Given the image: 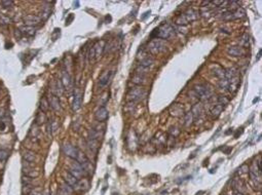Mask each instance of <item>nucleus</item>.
Masks as SVG:
<instances>
[{"instance_id":"f257e3e1","label":"nucleus","mask_w":262,"mask_h":195,"mask_svg":"<svg viewBox=\"0 0 262 195\" xmlns=\"http://www.w3.org/2000/svg\"><path fill=\"white\" fill-rule=\"evenodd\" d=\"M148 50L152 54H159L162 53H165L166 50V42L162 39H153L148 43Z\"/></svg>"},{"instance_id":"f03ea898","label":"nucleus","mask_w":262,"mask_h":195,"mask_svg":"<svg viewBox=\"0 0 262 195\" xmlns=\"http://www.w3.org/2000/svg\"><path fill=\"white\" fill-rule=\"evenodd\" d=\"M199 13L196 10H187L186 13L181 14L180 17H178V19L176 20V24L178 25H187L189 22H192V21H195L199 19Z\"/></svg>"},{"instance_id":"7ed1b4c3","label":"nucleus","mask_w":262,"mask_h":195,"mask_svg":"<svg viewBox=\"0 0 262 195\" xmlns=\"http://www.w3.org/2000/svg\"><path fill=\"white\" fill-rule=\"evenodd\" d=\"M145 96H146V91H145L144 88L141 86H136L129 90L128 100L132 102H137V101H140L142 99H144Z\"/></svg>"},{"instance_id":"20e7f679","label":"nucleus","mask_w":262,"mask_h":195,"mask_svg":"<svg viewBox=\"0 0 262 195\" xmlns=\"http://www.w3.org/2000/svg\"><path fill=\"white\" fill-rule=\"evenodd\" d=\"M156 33V38H162V39H168L174 34V29L172 28L169 24H163L159 27L158 29L154 30Z\"/></svg>"},{"instance_id":"39448f33","label":"nucleus","mask_w":262,"mask_h":195,"mask_svg":"<svg viewBox=\"0 0 262 195\" xmlns=\"http://www.w3.org/2000/svg\"><path fill=\"white\" fill-rule=\"evenodd\" d=\"M146 69L145 67L140 66L139 68L136 69V72L134 76L132 77V81L134 82L135 84L137 85H141L144 84L146 82Z\"/></svg>"},{"instance_id":"423d86ee","label":"nucleus","mask_w":262,"mask_h":195,"mask_svg":"<svg viewBox=\"0 0 262 195\" xmlns=\"http://www.w3.org/2000/svg\"><path fill=\"white\" fill-rule=\"evenodd\" d=\"M194 91H195L196 96L199 99L203 100V101H206V100H209L212 96V90L208 88V86L203 84H199L194 86Z\"/></svg>"},{"instance_id":"0eeeda50","label":"nucleus","mask_w":262,"mask_h":195,"mask_svg":"<svg viewBox=\"0 0 262 195\" xmlns=\"http://www.w3.org/2000/svg\"><path fill=\"white\" fill-rule=\"evenodd\" d=\"M68 173H70L71 175L74 176L76 179H78V180L81 179L83 177V175L85 173L84 170H83V169H82L81 164L77 162L76 160L71 163V166H70L69 170H68Z\"/></svg>"},{"instance_id":"6e6552de","label":"nucleus","mask_w":262,"mask_h":195,"mask_svg":"<svg viewBox=\"0 0 262 195\" xmlns=\"http://www.w3.org/2000/svg\"><path fill=\"white\" fill-rule=\"evenodd\" d=\"M138 59L140 61V65L142 67H145V68H148V67L152 65L154 62L152 58L148 56L144 50H141V54H138Z\"/></svg>"},{"instance_id":"1a4fd4ad","label":"nucleus","mask_w":262,"mask_h":195,"mask_svg":"<svg viewBox=\"0 0 262 195\" xmlns=\"http://www.w3.org/2000/svg\"><path fill=\"white\" fill-rule=\"evenodd\" d=\"M63 151L67 156H69L70 158H72V159H76L77 153H78L79 150L76 147H74V146L69 144V143H65L63 146Z\"/></svg>"},{"instance_id":"9d476101","label":"nucleus","mask_w":262,"mask_h":195,"mask_svg":"<svg viewBox=\"0 0 262 195\" xmlns=\"http://www.w3.org/2000/svg\"><path fill=\"white\" fill-rule=\"evenodd\" d=\"M23 20H24L25 25L28 26V27L37 26V25H39L40 22H41V19H40V17L34 16V14H27V16L24 17Z\"/></svg>"},{"instance_id":"9b49d317","label":"nucleus","mask_w":262,"mask_h":195,"mask_svg":"<svg viewBox=\"0 0 262 195\" xmlns=\"http://www.w3.org/2000/svg\"><path fill=\"white\" fill-rule=\"evenodd\" d=\"M239 75L234 76V77L227 80V88L231 94L236 93L237 88H239Z\"/></svg>"},{"instance_id":"f8f14e48","label":"nucleus","mask_w":262,"mask_h":195,"mask_svg":"<svg viewBox=\"0 0 262 195\" xmlns=\"http://www.w3.org/2000/svg\"><path fill=\"white\" fill-rule=\"evenodd\" d=\"M232 187H233V190L234 191H237L239 193H243V194H246L247 193V189H246V185L245 183L242 179L239 178H235L233 179L232 181Z\"/></svg>"},{"instance_id":"ddd939ff","label":"nucleus","mask_w":262,"mask_h":195,"mask_svg":"<svg viewBox=\"0 0 262 195\" xmlns=\"http://www.w3.org/2000/svg\"><path fill=\"white\" fill-rule=\"evenodd\" d=\"M95 117L99 122H103V121H106L108 118V111L105 107H100L98 109V111L96 112Z\"/></svg>"},{"instance_id":"4468645a","label":"nucleus","mask_w":262,"mask_h":195,"mask_svg":"<svg viewBox=\"0 0 262 195\" xmlns=\"http://www.w3.org/2000/svg\"><path fill=\"white\" fill-rule=\"evenodd\" d=\"M48 103L51 105V107L54 109L55 111H60L61 110V103H60V100L57 96L55 94H51L48 97Z\"/></svg>"},{"instance_id":"2eb2a0df","label":"nucleus","mask_w":262,"mask_h":195,"mask_svg":"<svg viewBox=\"0 0 262 195\" xmlns=\"http://www.w3.org/2000/svg\"><path fill=\"white\" fill-rule=\"evenodd\" d=\"M63 178H64L65 181H66L67 184H69L71 187H73V189L75 188V186L77 185V183H78V181H79L78 179H76L75 177L72 176L70 173H68V172H65L63 173Z\"/></svg>"},{"instance_id":"dca6fc26","label":"nucleus","mask_w":262,"mask_h":195,"mask_svg":"<svg viewBox=\"0 0 262 195\" xmlns=\"http://www.w3.org/2000/svg\"><path fill=\"white\" fill-rule=\"evenodd\" d=\"M73 191H74L73 187H71V186L69 184H67V183H64V184H62L60 186V188H59L58 195H71L73 193Z\"/></svg>"},{"instance_id":"f3484780","label":"nucleus","mask_w":262,"mask_h":195,"mask_svg":"<svg viewBox=\"0 0 262 195\" xmlns=\"http://www.w3.org/2000/svg\"><path fill=\"white\" fill-rule=\"evenodd\" d=\"M82 105V94L78 91V93L75 94L74 96V100H73V104H72V109L74 111H77L81 108Z\"/></svg>"},{"instance_id":"a211bd4d","label":"nucleus","mask_w":262,"mask_h":195,"mask_svg":"<svg viewBox=\"0 0 262 195\" xmlns=\"http://www.w3.org/2000/svg\"><path fill=\"white\" fill-rule=\"evenodd\" d=\"M227 53L232 57H242L245 54V50L242 46H231L227 50Z\"/></svg>"},{"instance_id":"6ab92c4d","label":"nucleus","mask_w":262,"mask_h":195,"mask_svg":"<svg viewBox=\"0 0 262 195\" xmlns=\"http://www.w3.org/2000/svg\"><path fill=\"white\" fill-rule=\"evenodd\" d=\"M111 74H112L111 71H109V70H105V71L100 75V77H99V83H100L101 86H104V85H106L108 83V81H109V79L111 77Z\"/></svg>"},{"instance_id":"aec40b11","label":"nucleus","mask_w":262,"mask_h":195,"mask_svg":"<svg viewBox=\"0 0 262 195\" xmlns=\"http://www.w3.org/2000/svg\"><path fill=\"white\" fill-rule=\"evenodd\" d=\"M212 72L214 73L215 76H217L218 78L220 79H223L225 78V70L222 69L220 66H217V65H213L212 67Z\"/></svg>"},{"instance_id":"412c9836","label":"nucleus","mask_w":262,"mask_h":195,"mask_svg":"<svg viewBox=\"0 0 262 195\" xmlns=\"http://www.w3.org/2000/svg\"><path fill=\"white\" fill-rule=\"evenodd\" d=\"M52 91H54V94H55V96H57V97H60L64 94V85H63V83H62V81L60 80V79L57 80V82H55V87L52 88Z\"/></svg>"},{"instance_id":"4be33fe9","label":"nucleus","mask_w":262,"mask_h":195,"mask_svg":"<svg viewBox=\"0 0 262 195\" xmlns=\"http://www.w3.org/2000/svg\"><path fill=\"white\" fill-rule=\"evenodd\" d=\"M94 50H95V56H96V60H99V58H101L102 54H103V50H104V43L103 42H97L94 45Z\"/></svg>"},{"instance_id":"5701e85b","label":"nucleus","mask_w":262,"mask_h":195,"mask_svg":"<svg viewBox=\"0 0 262 195\" xmlns=\"http://www.w3.org/2000/svg\"><path fill=\"white\" fill-rule=\"evenodd\" d=\"M171 114L174 116H181L183 115V107L181 105H174L171 108Z\"/></svg>"},{"instance_id":"b1692460","label":"nucleus","mask_w":262,"mask_h":195,"mask_svg":"<svg viewBox=\"0 0 262 195\" xmlns=\"http://www.w3.org/2000/svg\"><path fill=\"white\" fill-rule=\"evenodd\" d=\"M24 173H25V175H26L27 177H29V178H31V179L36 178V177L39 176L38 170H35V169H31V167H26V169L24 167Z\"/></svg>"},{"instance_id":"393cba45","label":"nucleus","mask_w":262,"mask_h":195,"mask_svg":"<svg viewBox=\"0 0 262 195\" xmlns=\"http://www.w3.org/2000/svg\"><path fill=\"white\" fill-rule=\"evenodd\" d=\"M223 108H224L223 106L220 105V104L216 105L214 108H212L211 114L213 115V117H214V118H217V117L220 116V114L222 113V111H223Z\"/></svg>"},{"instance_id":"a878e982","label":"nucleus","mask_w":262,"mask_h":195,"mask_svg":"<svg viewBox=\"0 0 262 195\" xmlns=\"http://www.w3.org/2000/svg\"><path fill=\"white\" fill-rule=\"evenodd\" d=\"M20 30H21L22 34H26L28 36H33L36 32V29L34 28V27H28V26H25L23 28H21Z\"/></svg>"},{"instance_id":"bb28decb","label":"nucleus","mask_w":262,"mask_h":195,"mask_svg":"<svg viewBox=\"0 0 262 195\" xmlns=\"http://www.w3.org/2000/svg\"><path fill=\"white\" fill-rule=\"evenodd\" d=\"M23 157H24V159L26 161H29V162H34V160H35V153H34L33 151L27 150V151L24 152Z\"/></svg>"},{"instance_id":"cd10ccee","label":"nucleus","mask_w":262,"mask_h":195,"mask_svg":"<svg viewBox=\"0 0 262 195\" xmlns=\"http://www.w3.org/2000/svg\"><path fill=\"white\" fill-rule=\"evenodd\" d=\"M46 121V116L44 114V112H40L36 115V118H35V123L36 125H42L43 123H45Z\"/></svg>"},{"instance_id":"c85d7f7f","label":"nucleus","mask_w":262,"mask_h":195,"mask_svg":"<svg viewBox=\"0 0 262 195\" xmlns=\"http://www.w3.org/2000/svg\"><path fill=\"white\" fill-rule=\"evenodd\" d=\"M49 16H51V6H43L40 19H41V21H45L48 19Z\"/></svg>"},{"instance_id":"c756f323","label":"nucleus","mask_w":262,"mask_h":195,"mask_svg":"<svg viewBox=\"0 0 262 195\" xmlns=\"http://www.w3.org/2000/svg\"><path fill=\"white\" fill-rule=\"evenodd\" d=\"M77 162L80 163V164H83L85 163L86 161H88V157H86V155L84 153H82L81 151H78V153H77V156H76V159H75Z\"/></svg>"},{"instance_id":"7c9ffc66","label":"nucleus","mask_w":262,"mask_h":195,"mask_svg":"<svg viewBox=\"0 0 262 195\" xmlns=\"http://www.w3.org/2000/svg\"><path fill=\"white\" fill-rule=\"evenodd\" d=\"M200 112H202V108L200 106L197 104V105H194L192 107V111H191V114H192V117L194 119H197L200 115Z\"/></svg>"},{"instance_id":"2f4dec72","label":"nucleus","mask_w":262,"mask_h":195,"mask_svg":"<svg viewBox=\"0 0 262 195\" xmlns=\"http://www.w3.org/2000/svg\"><path fill=\"white\" fill-rule=\"evenodd\" d=\"M40 109L42 112H46L49 109V103L46 97H42L41 101H40Z\"/></svg>"},{"instance_id":"473e14b6","label":"nucleus","mask_w":262,"mask_h":195,"mask_svg":"<svg viewBox=\"0 0 262 195\" xmlns=\"http://www.w3.org/2000/svg\"><path fill=\"white\" fill-rule=\"evenodd\" d=\"M232 14H233V19H242V18H245L246 16V13L243 8H237Z\"/></svg>"},{"instance_id":"72a5a7b5","label":"nucleus","mask_w":262,"mask_h":195,"mask_svg":"<svg viewBox=\"0 0 262 195\" xmlns=\"http://www.w3.org/2000/svg\"><path fill=\"white\" fill-rule=\"evenodd\" d=\"M62 83H63V85H64V87H68L69 86V84H70V76L68 75V73H66L64 71V73H63V78H62Z\"/></svg>"},{"instance_id":"f704fd0d","label":"nucleus","mask_w":262,"mask_h":195,"mask_svg":"<svg viewBox=\"0 0 262 195\" xmlns=\"http://www.w3.org/2000/svg\"><path fill=\"white\" fill-rule=\"evenodd\" d=\"M88 147L91 148L92 151L97 152V150H98V141H95V140H89Z\"/></svg>"},{"instance_id":"c9c22d12","label":"nucleus","mask_w":262,"mask_h":195,"mask_svg":"<svg viewBox=\"0 0 262 195\" xmlns=\"http://www.w3.org/2000/svg\"><path fill=\"white\" fill-rule=\"evenodd\" d=\"M32 191H33V187L31 186V184H29V185H25L24 187H23V193H24L25 195H29Z\"/></svg>"},{"instance_id":"e433bc0d","label":"nucleus","mask_w":262,"mask_h":195,"mask_svg":"<svg viewBox=\"0 0 262 195\" xmlns=\"http://www.w3.org/2000/svg\"><path fill=\"white\" fill-rule=\"evenodd\" d=\"M192 114H191V112H188V113L185 115V124L188 126L190 125V123L192 122Z\"/></svg>"},{"instance_id":"4c0bfd02","label":"nucleus","mask_w":262,"mask_h":195,"mask_svg":"<svg viewBox=\"0 0 262 195\" xmlns=\"http://www.w3.org/2000/svg\"><path fill=\"white\" fill-rule=\"evenodd\" d=\"M240 39H242V40H240V43H242L244 46H248L249 45V36L247 34H244L242 37H240Z\"/></svg>"},{"instance_id":"58836bf2","label":"nucleus","mask_w":262,"mask_h":195,"mask_svg":"<svg viewBox=\"0 0 262 195\" xmlns=\"http://www.w3.org/2000/svg\"><path fill=\"white\" fill-rule=\"evenodd\" d=\"M108 96H109V94H108V93H104V94L100 97L101 100H102V102L100 103V105L102 106V107H104L105 104L107 103V101H108Z\"/></svg>"},{"instance_id":"ea45409f","label":"nucleus","mask_w":262,"mask_h":195,"mask_svg":"<svg viewBox=\"0 0 262 195\" xmlns=\"http://www.w3.org/2000/svg\"><path fill=\"white\" fill-rule=\"evenodd\" d=\"M1 4L4 8H9L14 5V1H10V0H3V1H1Z\"/></svg>"},{"instance_id":"a19ab883","label":"nucleus","mask_w":262,"mask_h":195,"mask_svg":"<svg viewBox=\"0 0 262 195\" xmlns=\"http://www.w3.org/2000/svg\"><path fill=\"white\" fill-rule=\"evenodd\" d=\"M218 101H219V104L222 105V106H224V105L228 104V102H229V100H228L226 97L220 96V97H219V99H218Z\"/></svg>"},{"instance_id":"79ce46f5","label":"nucleus","mask_w":262,"mask_h":195,"mask_svg":"<svg viewBox=\"0 0 262 195\" xmlns=\"http://www.w3.org/2000/svg\"><path fill=\"white\" fill-rule=\"evenodd\" d=\"M60 33H61V30H60V29H58V28L55 29V30H54V33L51 34V39H52V40H54V41L57 40V38L59 37V36H60Z\"/></svg>"},{"instance_id":"37998d69","label":"nucleus","mask_w":262,"mask_h":195,"mask_svg":"<svg viewBox=\"0 0 262 195\" xmlns=\"http://www.w3.org/2000/svg\"><path fill=\"white\" fill-rule=\"evenodd\" d=\"M7 152H6L5 150H2V149H0V161H3L5 160L6 158H7Z\"/></svg>"},{"instance_id":"c03bdc74","label":"nucleus","mask_w":262,"mask_h":195,"mask_svg":"<svg viewBox=\"0 0 262 195\" xmlns=\"http://www.w3.org/2000/svg\"><path fill=\"white\" fill-rule=\"evenodd\" d=\"M31 180H32V179L29 178V177H27V176L25 177L24 176L23 179H22V182H23L24 184H26V185H29V184H31Z\"/></svg>"},{"instance_id":"a18cd8bd","label":"nucleus","mask_w":262,"mask_h":195,"mask_svg":"<svg viewBox=\"0 0 262 195\" xmlns=\"http://www.w3.org/2000/svg\"><path fill=\"white\" fill-rule=\"evenodd\" d=\"M9 22H10V20H9L8 18L3 17V16L0 17V23L1 24H9Z\"/></svg>"},{"instance_id":"49530a36","label":"nucleus","mask_w":262,"mask_h":195,"mask_svg":"<svg viewBox=\"0 0 262 195\" xmlns=\"http://www.w3.org/2000/svg\"><path fill=\"white\" fill-rule=\"evenodd\" d=\"M22 35H23V34H22L21 30H20V29H15V31H14V36H15V38L20 40V39L22 38Z\"/></svg>"},{"instance_id":"de8ad7c7","label":"nucleus","mask_w":262,"mask_h":195,"mask_svg":"<svg viewBox=\"0 0 262 195\" xmlns=\"http://www.w3.org/2000/svg\"><path fill=\"white\" fill-rule=\"evenodd\" d=\"M73 19H74V16H73V14H70L69 18H68V19L66 20V25H69V24L73 21Z\"/></svg>"},{"instance_id":"09e8293b","label":"nucleus","mask_w":262,"mask_h":195,"mask_svg":"<svg viewBox=\"0 0 262 195\" xmlns=\"http://www.w3.org/2000/svg\"><path fill=\"white\" fill-rule=\"evenodd\" d=\"M41 195H49V191H48V190H46V191L43 192V193H42Z\"/></svg>"},{"instance_id":"8fccbe9b","label":"nucleus","mask_w":262,"mask_h":195,"mask_svg":"<svg viewBox=\"0 0 262 195\" xmlns=\"http://www.w3.org/2000/svg\"><path fill=\"white\" fill-rule=\"evenodd\" d=\"M233 195H245V194L239 193V192H237V191H234V194H233Z\"/></svg>"},{"instance_id":"3c124183","label":"nucleus","mask_w":262,"mask_h":195,"mask_svg":"<svg viewBox=\"0 0 262 195\" xmlns=\"http://www.w3.org/2000/svg\"><path fill=\"white\" fill-rule=\"evenodd\" d=\"M0 90H1V86H0Z\"/></svg>"}]
</instances>
